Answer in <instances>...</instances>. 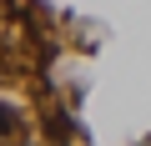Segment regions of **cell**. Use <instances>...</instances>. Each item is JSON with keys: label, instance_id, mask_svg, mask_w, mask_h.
<instances>
[{"label": "cell", "instance_id": "obj_1", "mask_svg": "<svg viewBox=\"0 0 151 146\" xmlns=\"http://www.w3.org/2000/svg\"><path fill=\"white\" fill-rule=\"evenodd\" d=\"M0 131H20V116H15V106H0Z\"/></svg>", "mask_w": 151, "mask_h": 146}]
</instances>
